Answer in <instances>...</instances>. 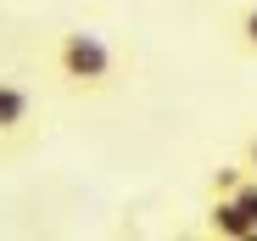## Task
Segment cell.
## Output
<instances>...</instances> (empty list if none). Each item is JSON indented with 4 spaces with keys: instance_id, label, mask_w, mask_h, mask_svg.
Wrapping results in <instances>:
<instances>
[{
    "instance_id": "1",
    "label": "cell",
    "mask_w": 257,
    "mask_h": 241,
    "mask_svg": "<svg viewBox=\"0 0 257 241\" xmlns=\"http://www.w3.org/2000/svg\"><path fill=\"white\" fill-rule=\"evenodd\" d=\"M45 73H51L56 90L84 96V101L112 96L123 85V62L112 51V39L95 34V28H56L51 45H45Z\"/></svg>"
},
{
    "instance_id": "2",
    "label": "cell",
    "mask_w": 257,
    "mask_h": 241,
    "mask_svg": "<svg viewBox=\"0 0 257 241\" xmlns=\"http://www.w3.org/2000/svg\"><path fill=\"white\" fill-rule=\"evenodd\" d=\"M34 118H39L34 90L0 73V151H6V146H23V140H34V129H39Z\"/></svg>"
},
{
    "instance_id": "3",
    "label": "cell",
    "mask_w": 257,
    "mask_h": 241,
    "mask_svg": "<svg viewBox=\"0 0 257 241\" xmlns=\"http://www.w3.org/2000/svg\"><path fill=\"white\" fill-rule=\"evenodd\" d=\"M224 34H229V45L240 56L257 62V0H240V6L229 12V23H224Z\"/></svg>"
},
{
    "instance_id": "4",
    "label": "cell",
    "mask_w": 257,
    "mask_h": 241,
    "mask_svg": "<svg viewBox=\"0 0 257 241\" xmlns=\"http://www.w3.org/2000/svg\"><path fill=\"white\" fill-rule=\"evenodd\" d=\"M235 208H240V219H246V230L257 235V180H235Z\"/></svg>"
}]
</instances>
